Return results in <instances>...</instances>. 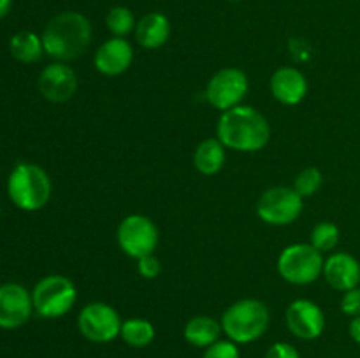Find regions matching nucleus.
<instances>
[{
  "mask_svg": "<svg viewBox=\"0 0 360 358\" xmlns=\"http://www.w3.org/2000/svg\"><path fill=\"white\" fill-rule=\"evenodd\" d=\"M323 185V174L320 168L316 167H306L295 175L294 179V190L302 197V199H308L313 197L315 193H319V190Z\"/></svg>",
  "mask_w": 360,
  "mask_h": 358,
  "instance_id": "b1692460",
  "label": "nucleus"
},
{
  "mask_svg": "<svg viewBox=\"0 0 360 358\" xmlns=\"http://www.w3.org/2000/svg\"><path fill=\"white\" fill-rule=\"evenodd\" d=\"M9 51L13 55V58L21 63L39 62L42 58V55L46 53L41 35L30 30L14 34L9 41Z\"/></svg>",
  "mask_w": 360,
  "mask_h": 358,
  "instance_id": "aec40b11",
  "label": "nucleus"
},
{
  "mask_svg": "<svg viewBox=\"0 0 360 358\" xmlns=\"http://www.w3.org/2000/svg\"><path fill=\"white\" fill-rule=\"evenodd\" d=\"M134 62V48L125 37H111L98 46L94 56L95 69L108 77L125 74Z\"/></svg>",
  "mask_w": 360,
  "mask_h": 358,
  "instance_id": "4468645a",
  "label": "nucleus"
},
{
  "mask_svg": "<svg viewBox=\"0 0 360 358\" xmlns=\"http://www.w3.org/2000/svg\"><path fill=\"white\" fill-rule=\"evenodd\" d=\"M285 321L292 336L302 340L319 339L326 330V314L316 302L295 298L285 311Z\"/></svg>",
  "mask_w": 360,
  "mask_h": 358,
  "instance_id": "9b49d317",
  "label": "nucleus"
},
{
  "mask_svg": "<svg viewBox=\"0 0 360 358\" xmlns=\"http://www.w3.org/2000/svg\"><path fill=\"white\" fill-rule=\"evenodd\" d=\"M271 314L266 302L259 298H241L225 309L221 316V330L236 344H250L259 340L269 329Z\"/></svg>",
  "mask_w": 360,
  "mask_h": 358,
  "instance_id": "7ed1b4c3",
  "label": "nucleus"
},
{
  "mask_svg": "<svg viewBox=\"0 0 360 358\" xmlns=\"http://www.w3.org/2000/svg\"><path fill=\"white\" fill-rule=\"evenodd\" d=\"M34 312L32 291L23 284H0V329H20Z\"/></svg>",
  "mask_w": 360,
  "mask_h": 358,
  "instance_id": "f8f14e48",
  "label": "nucleus"
},
{
  "mask_svg": "<svg viewBox=\"0 0 360 358\" xmlns=\"http://www.w3.org/2000/svg\"><path fill=\"white\" fill-rule=\"evenodd\" d=\"M136 41L144 49H158L171 37V21L162 13H148L137 21Z\"/></svg>",
  "mask_w": 360,
  "mask_h": 358,
  "instance_id": "f3484780",
  "label": "nucleus"
},
{
  "mask_svg": "<svg viewBox=\"0 0 360 358\" xmlns=\"http://www.w3.org/2000/svg\"><path fill=\"white\" fill-rule=\"evenodd\" d=\"M136 16L125 6H115L105 14V28L112 34V37H127L136 30Z\"/></svg>",
  "mask_w": 360,
  "mask_h": 358,
  "instance_id": "4be33fe9",
  "label": "nucleus"
},
{
  "mask_svg": "<svg viewBox=\"0 0 360 358\" xmlns=\"http://www.w3.org/2000/svg\"><path fill=\"white\" fill-rule=\"evenodd\" d=\"M11 7H13V0H0V20L9 14Z\"/></svg>",
  "mask_w": 360,
  "mask_h": 358,
  "instance_id": "c756f323",
  "label": "nucleus"
},
{
  "mask_svg": "<svg viewBox=\"0 0 360 358\" xmlns=\"http://www.w3.org/2000/svg\"><path fill=\"white\" fill-rule=\"evenodd\" d=\"M264 358H301V354L290 343H274Z\"/></svg>",
  "mask_w": 360,
  "mask_h": 358,
  "instance_id": "cd10ccee",
  "label": "nucleus"
},
{
  "mask_svg": "<svg viewBox=\"0 0 360 358\" xmlns=\"http://www.w3.org/2000/svg\"><path fill=\"white\" fill-rule=\"evenodd\" d=\"M91 23L77 11H63L48 21L42 32L46 55L56 62H72L79 58L91 42Z\"/></svg>",
  "mask_w": 360,
  "mask_h": 358,
  "instance_id": "f03ea898",
  "label": "nucleus"
},
{
  "mask_svg": "<svg viewBox=\"0 0 360 358\" xmlns=\"http://www.w3.org/2000/svg\"><path fill=\"white\" fill-rule=\"evenodd\" d=\"M155 326L146 318H129L123 321L120 337L132 347H146L155 339Z\"/></svg>",
  "mask_w": 360,
  "mask_h": 358,
  "instance_id": "412c9836",
  "label": "nucleus"
},
{
  "mask_svg": "<svg viewBox=\"0 0 360 358\" xmlns=\"http://www.w3.org/2000/svg\"><path fill=\"white\" fill-rule=\"evenodd\" d=\"M229 2H241V0H229Z\"/></svg>",
  "mask_w": 360,
  "mask_h": 358,
  "instance_id": "7c9ffc66",
  "label": "nucleus"
},
{
  "mask_svg": "<svg viewBox=\"0 0 360 358\" xmlns=\"http://www.w3.org/2000/svg\"><path fill=\"white\" fill-rule=\"evenodd\" d=\"M271 95L283 105H297L306 98L309 90L308 79L295 67H280L269 81Z\"/></svg>",
  "mask_w": 360,
  "mask_h": 358,
  "instance_id": "2eb2a0df",
  "label": "nucleus"
},
{
  "mask_svg": "<svg viewBox=\"0 0 360 358\" xmlns=\"http://www.w3.org/2000/svg\"><path fill=\"white\" fill-rule=\"evenodd\" d=\"M323 253L308 242H295L287 246L278 256L276 269L287 283L295 286H306L323 274Z\"/></svg>",
  "mask_w": 360,
  "mask_h": 358,
  "instance_id": "39448f33",
  "label": "nucleus"
},
{
  "mask_svg": "<svg viewBox=\"0 0 360 358\" xmlns=\"http://www.w3.org/2000/svg\"><path fill=\"white\" fill-rule=\"evenodd\" d=\"M250 91L248 76L238 67H224L206 84V100L220 112L243 104Z\"/></svg>",
  "mask_w": 360,
  "mask_h": 358,
  "instance_id": "1a4fd4ad",
  "label": "nucleus"
},
{
  "mask_svg": "<svg viewBox=\"0 0 360 358\" xmlns=\"http://www.w3.org/2000/svg\"><path fill=\"white\" fill-rule=\"evenodd\" d=\"M227 160V147L217 139H204L193 153V165L202 175H214L224 168Z\"/></svg>",
  "mask_w": 360,
  "mask_h": 358,
  "instance_id": "6ab92c4d",
  "label": "nucleus"
},
{
  "mask_svg": "<svg viewBox=\"0 0 360 358\" xmlns=\"http://www.w3.org/2000/svg\"><path fill=\"white\" fill-rule=\"evenodd\" d=\"M341 311H343V314L350 316V318L360 314V284L345 291L343 298H341Z\"/></svg>",
  "mask_w": 360,
  "mask_h": 358,
  "instance_id": "bb28decb",
  "label": "nucleus"
},
{
  "mask_svg": "<svg viewBox=\"0 0 360 358\" xmlns=\"http://www.w3.org/2000/svg\"><path fill=\"white\" fill-rule=\"evenodd\" d=\"M217 139L227 150L257 153L269 144L271 126L262 112L241 104L221 112L217 123Z\"/></svg>",
  "mask_w": 360,
  "mask_h": 358,
  "instance_id": "f257e3e1",
  "label": "nucleus"
},
{
  "mask_svg": "<svg viewBox=\"0 0 360 358\" xmlns=\"http://www.w3.org/2000/svg\"><path fill=\"white\" fill-rule=\"evenodd\" d=\"M304 199L294 186H273L257 200V216L273 227H287L301 216Z\"/></svg>",
  "mask_w": 360,
  "mask_h": 358,
  "instance_id": "0eeeda50",
  "label": "nucleus"
},
{
  "mask_svg": "<svg viewBox=\"0 0 360 358\" xmlns=\"http://www.w3.org/2000/svg\"><path fill=\"white\" fill-rule=\"evenodd\" d=\"M116 241L127 256L139 260L155 253L158 246V228L151 218L144 214H130L120 221Z\"/></svg>",
  "mask_w": 360,
  "mask_h": 358,
  "instance_id": "6e6552de",
  "label": "nucleus"
},
{
  "mask_svg": "<svg viewBox=\"0 0 360 358\" xmlns=\"http://www.w3.org/2000/svg\"><path fill=\"white\" fill-rule=\"evenodd\" d=\"M76 300V284L62 274H49L42 277L32 290L34 311L46 319L65 316L74 307Z\"/></svg>",
  "mask_w": 360,
  "mask_h": 358,
  "instance_id": "423d86ee",
  "label": "nucleus"
},
{
  "mask_svg": "<svg viewBox=\"0 0 360 358\" xmlns=\"http://www.w3.org/2000/svg\"><path fill=\"white\" fill-rule=\"evenodd\" d=\"M122 325V316L105 302H90L77 314V330L90 343H111L120 337Z\"/></svg>",
  "mask_w": 360,
  "mask_h": 358,
  "instance_id": "9d476101",
  "label": "nucleus"
},
{
  "mask_svg": "<svg viewBox=\"0 0 360 358\" xmlns=\"http://www.w3.org/2000/svg\"><path fill=\"white\" fill-rule=\"evenodd\" d=\"M137 272L144 277V279H155V277L160 276L162 272V263L160 260L153 255L143 256V258L137 260Z\"/></svg>",
  "mask_w": 360,
  "mask_h": 358,
  "instance_id": "a878e982",
  "label": "nucleus"
},
{
  "mask_svg": "<svg viewBox=\"0 0 360 358\" xmlns=\"http://www.w3.org/2000/svg\"><path fill=\"white\" fill-rule=\"evenodd\" d=\"M309 244L319 249L320 253H330L340 244V228L330 221H320L313 227Z\"/></svg>",
  "mask_w": 360,
  "mask_h": 358,
  "instance_id": "5701e85b",
  "label": "nucleus"
},
{
  "mask_svg": "<svg viewBox=\"0 0 360 358\" xmlns=\"http://www.w3.org/2000/svg\"><path fill=\"white\" fill-rule=\"evenodd\" d=\"M322 276L333 290L345 293L360 284V263L350 253H333L326 258Z\"/></svg>",
  "mask_w": 360,
  "mask_h": 358,
  "instance_id": "dca6fc26",
  "label": "nucleus"
},
{
  "mask_svg": "<svg viewBox=\"0 0 360 358\" xmlns=\"http://www.w3.org/2000/svg\"><path fill=\"white\" fill-rule=\"evenodd\" d=\"M51 179L37 164H18L7 179V193L18 209L34 213L42 209L51 199Z\"/></svg>",
  "mask_w": 360,
  "mask_h": 358,
  "instance_id": "20e7f679",
  "label": "nucleus"
},
{
  "mask_svg": "<svg viewBox=\"0 0 360 358\" xmlns=\"http://www.w3.org/2000/svg\"><path fill=\"white\" fill-rule=\"evenodd\" d=\"M221 323L214 318L206 314L193 316L186 321L183 336L185 340L193 347H210L217 340H220L221 336Z\"/></svg>",
  "mask_w": 360,
  "mask_h": 358,
  "instance_id": "a211bd4d",
  "label": "nucleus"
},
{
  "mask_svg": "<svg viewBox=\"0 0 360 358\" xmlns=\"http://www.w3.org/2000/svg\"><path fill=\"white\" fill-rule=\"evenodd\" d=\"M202 358H239V347L231 339H220L214 344H211L210 347H206Z\"/></svg>",
  "mask_w": 360,
  "mask_h": 358,
  "instance_id": "393cba45",
  "label": "nucleus"
},
{
  "mask_svg": "<svg viewBox=\"0 0 360 358\" xmlns=\"http://www.w3.org/2000/svg\"><path fill=\"white\" fill-rule=\"evenodd\" d=\"M348 333H350V337L355 340V343L360 344V314L350 319V325H348Z\"/></svg>",
  "mask_w": 360,
  "mask_h": 358,
  "instance_id": "c85d7f7f",
  "label": "nucleus"
},
{
  "mask_svg": "<svg viewBox=\"0 0 360 358\" xmlns=\"http://www.w3.org/2000/svg\"><path fill=\"white\" fill-rule=\"evenodd\" d=\"M39 91L42 97L55 104L70 100L77 91V76L65 62L49 63L39 74Z\"/></svg>",
  "mask_w": 360,
  "mask_h": 358,
  "instance_id": "ddd939ff",
  "label": "nucleus"
}]
</instances>
